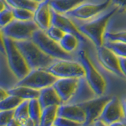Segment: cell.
<instances>
[{
    "label": "cell",
    "instance_id": "cell-1",
    "mask_svg": "<svg viewBox=\"0 0 126 126\" xmlns=\"http://www.w3.org/2000/svg\"><path fill=\"white\" fill-rule=\"evenodd\" d=\"M117 10L118 8L115 7L100 17L80 25L78 26V29L80 32L86 38H88L96 47H101L105 43L106 29L108 23Z\"/></svg>",
    "mask_w": 126,
    "mask_h": 126
},
{
    "label": "cell",
    "instance_id": "cell-2",
    "mask_svg": "<svg viewBox=\"0 0 126 126\" xmlns=\"http://www.w3.org/2000/svg\"><path fill=\"white\" fill-rule=\"evenodd\" d=\"M14 42L31 69H47L54 62V58L45 54L32 39Z\"/></svg>",
    "mask_w": 126,
    "mask_h": 126
},
{
    "label": "cell",
    "instance_id": "cell-3",
    "mask_svg": "<svg viewBox=\"0 0 126 126\" xmlns=\"http://www.w3.org/2000/svg\"><path fill=\"white\" fill-rule=\"evenodd\" d=\"M78 58L79 62L84 67L85 73L84 78L94 94L96 96L103 95L106 88V80L94 65L87 51L84 50L79 51Z\"/></svg>",
    "mask_w": 126,
    "mask_h": 126
},
{
    "label": "cell",
    "instance_id": "cell-4",
    "mask_svg": "<svg viewBox=\"0 0 126 126\" xmlns=\"http://www.w3.org/2000/svg\"><path fill=\"white\" fill-rule=\"evenodd\" d=\"M5 48L7 63L11 72L18 80H22L31 71L25 58L15 44L14 39L5 36Z\"/></svg>",
    "mask_w": 126,
    "mask_h": 126
},
{
    "label": "cell",
    "instance_id": "cell-5",
    "mask_svg": "<svg viewBox=\"0 0 126 126\" xmlns=\"http://www.w3.org/2000/svg\"><path fill=\"white\" fill-rule=\"evenodd\" d=\"M32 40L43 52L54 59L58 60H73V55L65 51L62 48L58 42L50 39L47 35L46 32L37 29L32 36Z\"/></svg>",
    "mask_w": 126,
    "mask_h": 126
},
{
    "label": "cell",
    "instance_id": "cell-6",
    "mask_svg": "<svg viewBox=\"0 0 126 126\" xmlns=\"http://www.w3.org/2000/svg\"><path fill=\"white\" fill-rule=\"evenodd\" d=\"M39 29L33 20L19 21L14 19L9 25L2 29L4 36L9 37L15 41L31 39L33 33Z\"/></svg>",
    "mask_w": 126,
    "mask_h": 126
},
{
    "label": "cell",
    "instance_id": "cell-7",
    "mask_svg": "<svg viewBox=\"0 0 126 126\" xmlns=\"http://www.w3.org/2000/svg\"><path fill=\"white\" fill-rule=\"evenodd\" d=\"M57 78L84 77V69L80 62L74 60H58L47 69Z\"/></svg>",
    "mask_w": 126,
    "mask_h": 126
},
{
    "label": "cell",
    "instance_id": "cell-8",
    "mask_svg": "<svg viewBox=\"0 0 126 126\" xmlns=\"http://www.w3.org/2000/svg\"><path fill=\"white\" fill-rule=\"evenodd\" d=\"M57 77L46 69H31L25 77L20 80L15 85L27 86L29 88L40 90L49 86H52L57 80Z\"/></svg>",
    "mask_w": 126,
    "mask_h": 126
},
{
    "label": "cell",
    "instance_id": "cell-9",
    "mask_svg": "<svg viewBox=\"0 0 126 126\" xmlns=\"http://www.w3.org/2000/svg\"><path fill=\"white\" fill-rule=\"evenodd\" d=\"M97 58L100 64L110 73L121 78H125L120 65V58L104 44L96 47Z\"/></svg>",
    "mask_w": 126,
    "mask_h": 126
},
{
    "label": "cell",
    "instance_id": "cell-10",
    "mask_svg": "<svg viewBox=\"0 0 126 126\" xmlns=\"http://www.w3.org/2000/svg\"><path fill=\"white\" fill-rule=\"evenodd\" d=\"M110 3H111V0H105L103 2L98 4L84 2L67 13L66 15L79 20L92 19L107 9Z\"/></svg>",
    "mask_w": 126,
    "mask_h": 126
},
{
    "label": "cell",
    "instance_id": "cell-11",
    "mask_svg": "<svg viewBox=\"0 0 126 126\" xmlns=\"http://www.w3.org/2000/svg\"><path fill=\"white\" fill-rule=\"evenodd\" d=\"M110 98L111 97L102 95L79 102V104L84 109L86 112V121L83 125L88 126L93 124L97 118H99L105 105L110 99Z\"/></svg>",
    "mask_w": 126,
    "mask_h": 126
},
{
    "label": "cell",
    "instance_id": "cell-12",
    "mask_svg": "<svg viewBox=\"0 0 126 126\" xmlns=\"http://www.w3.org/2000/svg\"><path fill=\"white\" fill-rule=\"evenodd\" d=\"M51 25L61 29L65 33H69L75 35L79 41L86 43L87 38L83 35L78 27L71 21L69 16L66 14H59L52 10V16H51Z\"/></svg>",
    "mask_w": 126,
    "mask_h": 126
},
{
    "label": "cell",
    "instance_id": "cell-13",
    "mask_svg": "<svg viewBox=\"0 0 126 126\" xmlns=\"http://www.w3.org/2000/svg\"><path fill=\"white\" fill-rule=\"evenodd\" d=\"M80 78H58L52 85L63 103L70 101L76 94Z\"/></svg>",
    "mask_w": 126,
    "mask_h": 126
},
{
    "label": "cell",
    "instance_id": "cell-14",
    "mask_svg": "<svg viewBox=\"0 0 126 126\" xmlns=\"http://www.w3.org/2000/svg\"><path fill=\"white\" fill-rule=\"evenodd\" d=\"M99 118L108 125L117 121H121L122 118H124L121 102L117 97L110 98L105 105Z\"/></svg>",
    "mask_w": 126,
    "mask_h": 126
},
{
    "label": "cell",
    "instance_id": "cell-15",
    "mask_svg": "<svg viewBox=\"0 0 126 126\" xmlns=\"http://www.w3.org/2000/svg\"><path fill=\"white\" fill-rule=\"evenodd\" d=\"M58 116L68 118L84 125L86 121V112L79 103H62L58 107Z\"/></svg>",
    "mask_w": 126,
    "mask_h": 126
},
{
    "label": "cell",
    "instance_id": "cell-16",
    "mask_svg": "<svg viewBox=\"0 0 126 126\" xmlns=\"http://www.w3.org/2000/svg\"><path fill=\"white\" fill-rule=\"evenodd\" d=\"M50 0H44L38 4L36 10L34 11L33 21L39 29L46 31L51 25L52 9L50 6Z\"/></svg>",
    "mask_w": 126,
    "mask_h": 126
},
{
    "label": "cell",
    "instance_id": "cell-17",
    "mask_svg": "<svg viewBox=\"0 0 126 126\" xmlns=\"http://www.w3.org/2000/svg\"><path fill=\"white\" fill-rule=\"evenodd\" d=\"M38 100L42 109L50 106H60L63 103L53 86H49L39 90Z\"/></svg>",
    "mask_w": 126,
    "mask_h": 126
},
{
    "label": "cell",
    "instance_id": "cell-18",
    "mask_svg": "<svg viewBox=\"0 0 126 126\" xmlns=\"http://www.w3.org/2000/svg\"><path fill=\"white\" fill-rule=\"evenodd\" d=\"M88 0H50V6L54 11L66 14Z\"/></svg>",
    "mask_w": 126,
    "mask_h": 126
},
{
    "label": "cell",
    "instance_id": "cell-19",
    "mask_svg": "<svg viewBox=\"0 0 126 126\" xmlns=\"http://www.w3.org/2000/svg\"><path fill=\"white\" fill-rule=\"evenodd\" d=\"M9 94L17 96L23 100H30L38 98L39 95V90L34 89L27 86L14 85L13 88L7 89Z\"/></svg>",
    "mask_w": 126,
    "mask_h": 126
},
{
    "label": "cell",
    "instance_id": "cell-20",
    "mask_svg": "<svg viewBox=\"0 0 126 126\" xmlns=\"http://www.w3.org/2000/svg\"><path fill=\"white\" fill-rule=\"evenodd\" d=\"M58 106H50L43 109L38 126H54L58 117Z\"/></svg>",
    "mask_w": 126,
    "mask_h": 126
},
{
    "label": "cell",
    "instance_id": "cell-21",
    "mask_svg": "<svg viewBox=\"0 0 126 126\" xmlns=\"http://www.w3.org/2000/svg\"><path fill=\"white\" fill-rule=\"evenodd\" d=\"M79 39L77 37L72 34L65 33L62 39L59 41V44L62 48L68 53H72L77 48L79 44Z\"/></svg>",
    "mask_w": 126,
    "mask_h": 126
},
{
    "label": "cell",
    "instance_id": "cell-22",
    "mask_svg": "<svg viewBox=\"0 0 126 126\" xmlns=\"http://www.w3.org/2000/svg\"><path fill=\"white\" fill-rule=\"evenodd\" d=\"M42 107L40 104H39L38 98H33V99H30L29 101V117L32 118L35 123L37 126L39 125V119H40V116L42 113Z\"/></svg>",
    "mask_w": 126,
    "mask_h": 126
},
{
    "label": "cell",
    "instance_id": "cell-23",
    "mask_svg": "<svg viewBox=\"0 0 126 126\" xmlns=\"http://www.w3.org/2000/svg\"><path fill=\"white\" fill-rule=\"evenodd\" d=\"M23 101L17 96L9 94L3 100L0 101V111L2 110H13Z\"/></svg>",
    "mask_w": 126,
    "mask_h": 126
},
{
    "label": "cell",
    "instance_id": "cell-24",
    "mask_svg": "<svg viewBox=\"0 0 126 126\" xmlns=\"http://www.w3.org/2000/svg\"><path fill=\"white\" fill-rule=\"evenodd\" d=\"M6 2L11 8H23L33 12L36 10L39 4L32 0H6Z\"/></svg>",
    "mask_w": 126,
    "mask_h": 126
},
{
    "label": "cell",
    "instance_id": "cell-25",
    "mask_svg": "<svg viewBox=\"0 0 126 126\" xmlns=\"http://www.w3.org/2000/svg\"><path fill=\"white\" fill-rule=\"evenodd\" d=\"M104 45L119 58H126V43L107 40L104 43Z\"/></svg>",
    "mask_w": 126,
    "mask_h": 126
},
{
    "label": "cell",
    "instance_id": "cell-26",
    "mask_svg": "<svg viewBox=\"0 0 126 126\" xmlns=\"http://www.w3.org/2000/svg\"><path fill=\"white\" fill-rule=\"evenodd\" d=\"M29 100H23L14 109V118H16L20 122H21L22 121L25 120L26 118L29 117Z\"/></svg>",
    "mask_w": 126,
    "mask_h": 126
},
{
    "label": "cell",
    "instance_id": "cell-27",
    "mask_svg": "<svg viewBox=\"0 0 126 126\" xmlns=\"http://www.w3.org/2000/svg\"><path fill=\"white\" fill-rule=\"evenodd\" d=\"M13 10L14 19L19 20V21H31L33 20L34 17V12L23 9V8H12Z\"/></svg>",
    "mask_w": 126,
    "mask_h": 126
},
{
    "label": "cell",
    "instance_id": "cell-28",
    "mask_svg": "<svg viewBox=\"0 0 126 126\" xmlns=\"http://www.w3.org/2000/svg\"><path fill=\"white\" fill-rule=\"evenodd\" d=\"M14 20V16L11 7H8L0 12V28L6 27Z\"/></svg>",
    "mask_w": 126,
    "mask_h": 126
},
{
    "label": "cell",
    "instance_id": "cell-29",
    "mask_svg": "<svg viewBox=\"0 0 126 126\" xmlns=\"http://www.w3.org/2000/svg\"><path fill=\"white\" fill-rule=\"evenodd\" d=\"M45 32L47 35H48L50 39H52L53 40L58 42V43L65 34L61 29H59V28L54 25H51L49 29H47Z\"/></svg>",
    "mask_w": 126,
    "mask_h": 126
},
{
    "label": "cell",
    "instance_id": "cell-30",
    "mask_svg": "<svg viewBox=\"0 0 126 126\" xmlns=\"http://www.w3.org/2000/svg\"><path fill=\"white\" fill-rule=\"evenodd\" d=\"M105 38L108 41H118L126 43V31L109 32H106Z\"/></svg>",
    "mask_w": 126,
    "mask_h": 126
},
{
    "label": "cell",
    "instance_id": "cell-31",
    "mask_svg": "<svg viewBox=\"0 0 126 126\" xmlns=\"http://www.w3.org/2000/svg\"><path fill=\"white\" fill-rule=\"evenodd\" d=\"M14 117V110L0 111V126H6L11 119Z\"/></svg>",
    "mask_w": 126,
    "mask_h": 126
},
{
    "label": "cell",
    "instance_id": "cell-32",
    "mask_svg": "<svg viewBox=\"0 0 126 126\" xmlns=\"http://www.w3.org/2000/svg\"><path fill=\"white\" fill-rule=\"evenodd\" d=\"M83 125L78 123L77 121L69 120L68 118L62 117H57L54 121V126H82Z\"/></svg>",
    "mask_w": 126,
    "mask_h": 126
},
{
    "label": "cell",
    "instance_id": "cell-33",
    "mask_svg": "<svg viewBox=\"0 0 126 126\" xmlns=\"http://www.w3.org/2000/svg\"><path fill=\"white\" fill-rule=\"evenodd\" d=\"M111 2L115 4L118 10L126 11V0H111Z\"/></svg>",
    "mask_w": 126,
    "mask_h": 126
},
{
    "label": "cell",
    "instance_id": "cell-34",
    "mask_svg": "<svg viewBox=\"0 0 126 126\" xmlns=\"http://www.w3.org/2000/svg\"><path fill=\"white\" fill-rule=\"evenodd\" d=\"M0 53L6 55V48H5V36L2 33V29L0 28Z\"/></svg>",
    "mask_w": 126,
    "mask_h": 126
},
{
    "label": "cell",
    "instance_id": "cell-35",
    "mask_svg": "<svg viewBox=\"0 0 126 126\" xmlns=\"http://www.w3.org/2000/svg\"><path fill=\"white\" fill-rule=\"evenodd\" d=\"M21 126H37V125L32 118L28 117L21 122Z\"/></svg>",
    "mask_w": 126,
    "mask_h": 126
},
{
    "label": "cell",
    "instance_id": "cell-36",
    "mask_svg": "<svg viewBox=\"0 0 126 126\" xmlns=\"http://www.w3.org/2000/svg\"><path fill=\"white\" fill-rule=\"evenodd\" d=\"M120 65L122 73L126 78V58H120Z\"/></svg>",
    "mask_w": 126,
    "mask_h": 126
},
{
    "label": "cell",
    "instance_id": "cell-37",
    "mask_svg": "<svg viewBox=\"0 0 126 126\" xmlns=\"http://www.w3.org/2000/svg\"><path fill=\"white\" fill-rule=\"evenodd\" d=\"M8 95H9V93H8V90L2 88V87H0V101L3 100L4 98H6Z\"/></svg>",
    "mask_w": 126,
    "mask_h": 126
},
{
    "label": "cell",
    "instance_id": "cell-38",
    "mask_svg": "<svg viewBox=\"0 0 126 126\" xmlns=\"http://www.w3.org/2000/svg\"><path fill=\"white\" fill-rule=\"evenodd\" d=\"M93 126H109L108 124H106L105 121L101 120L100 118H97V119L93 122Z\"/></svg>",
    "mask_w": 126,
    "mask_h": 126
},
{
    "label": "cell",
    "instance_id": "cell-39",
    "mask_svg": "<svg viewBox=\"0 0 126 126\" xmlns=\"http://www.w3.org/2000/svg\"><path fill=\"white\" fill-rule=\"evenodd\" d=\"M6 126H21V122L14 117L13 119L10 120V121L7 124Z\"/></svg>",
    "mask_w": 126,
    "mask_h": 126
},
{
    "label": "cell",
    "instance_id": "cell-40",
    "mask_svg": "<svg viewBox=\"0 0 126 126\" xmlns=\"http://www.w3.org/2000/svg\"><path fill=\"white\" fill-rule=\"evenodd\" d=\"M8 7H10L6 2V0H0V12H2Z\"/></svg>",
    "mask_w": 126,
    "mask_h": 126
},
{
    "label": "cell",
    "instance_id": "cell-41",
    "mask_svg": "<svg viewBox=\"0 0 126 126\" xmlns=\"http://www.w3.org/2000/svg\"><path fill=\"white\" fill-rule=\"evenodd\" d=\"M109 126H126V125L121 121H117L113 122V123L110 124Z\"/></svg>",
    "mask_w": 126,
    "mask_h": 126
},
{
    "label": "cell",
    "instance_id": "cell-42",
    "mask_svg": "<svg viewBox=\"0 0 126 126\" xmlns=\"http://www.w3.org/2000/svg\"><path fill=\"white\" fill-rule=\"evenodd\" d=\"M122 104V108H123V112H124V117L126 119V98L121 101Z\"/></svg>",
    "mask_w": 126,
    "mask_h": 126
},
{
    "label": "cell",
    "instance_id": "cell-43",
    "mask_svg": "<svg viewBox=\"0 0 126 126\" xmlns=\"http://www.w3.org/2000/svg\"><path fill=\"white\" fill-rule=\"evenodd\" d=\"M32 1L35 2H37V3H39V2H41L43 1H44V0H32Z\"/></svg>",
    "mask_w": 126,
    "mask_h": 126
},
{
    "label": "cell",
    "instance_id": "cell-44",
    "mask_svg": "<svg viewBox=\"0 0 126 126\" xmlns=\"http://www.w3.org/2000/svg\"><path fill=\"white\" fill-rule=\"evenodd\" d=\"M82 126H84V125H82Z\"/></svg>",
    "mask_w": 126,
    "mask_h": 126
}]
</instances>
